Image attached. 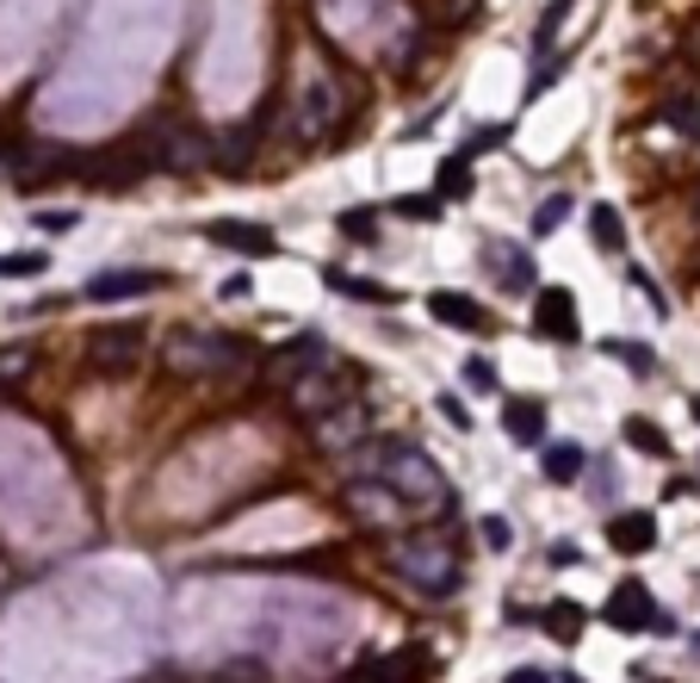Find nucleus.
<instances>
[{
    "label": "nucleus",
    "mask_w": 700,
    "mask_h": 683,
    "mask_svg": "<svg viewBox=\"0 0 700 683\" xmlns=\"http://www.w3.org/2000/svg\"><path fill=\"white\" fill-rule=\"evenodd\" d=\"M335 224H342V237H359V242H373V230H378L373 211H342Z\"/></svg>",
    "instance_id": "nucleus-35"
},
{
    "label": "nucleus",
    "mask_w": 700,
    "mask_h": 683,
    "mask_svg": "<svg viewBox=\"0 0 700 683\" xmlns=\"http://www.w3.org/2000/svg\"><path fill=\"white\" fill-rule=\"evenodd\" d=\"M342 509H347V522H354V528H373V535H397V528L416 522V509L390 491L378 473L373 478H354V485L342 491Z\"/></svg>",
    "instance_id": "nucleus-5"
},
{
    "label": "nucleus",
    "mask_w": 700,
    "mask_h": 683,
    "mask_svg": "<svg viewBox=\"0 0 700 683\" xmlns=\"http://www.w3.org/2000/svg\"><path fill=\"white\" fill-rule=\"evenodd\" d=\"M435 677V659L421 646H404V652H366L342 683H428Z\"/></svg>",
    "instance_id": "nucleus-10"
},
{
    "label": "nucleus",
    "mask_w": 700,
    "mask_h": 683,
    "mask_svg": "<svg viewBox=\"0 0 700 683\" xmlns=\"http://www.w3.org/2000/svg\"><path fill=\"white\" fill-rule=\"evenodd\" d=\"M335 354H328V342L316 330H304V335H292V342H280L273 349V361H267V380L273 385H292L297 373H311V366H328Z\"/></svg>",
    "instance_id": "nucleus-14"
},
{
    "label": "nucleus",
    "mask_w": 700,
    "mask_h": 683,
    "mask_svg": "<svg viewBox=\"0 0 700 683\" xmlns=\"http://www.w3.org/2000/svg\"><path fill=\"white\" fill-rule=\"evenodd\" d=\"M533 335L540 342H583V318H576V292L571 287H545L533 304Z\"/></svg>",
    "instance_id": "nucleus-13"
},
{
    "label": "nucleus",
    "mask_w": 700,
    "mask_h": 683,
    "mask_svg": "<svg viewBox=\"0 0 700 683\" xmlns=\"http://www.w3.org/2000/svg\"><path fill=\"white\" fill-rule=\"evenodd\" d=\"M540 473H545V485H576L589 473V454L576 442H540Z\"/></svg>",
    "instance_id": "nucleus-22"
},
{
    "label": "nucleus",
    "mask_w": 700,
    "mask_h": 683,
    "mask_svg": "<svg viewBox=\"0 0 700 683\" xmlns=\"http://www.w3.org/2000/svg\"><path fill=\"white\" fill-rule=\"evenodd\" d=\"M38 230H75V211H38Z\"/></svg>",
    "instance_id": "nucleus-38"
},
{
    "label": "nucleus",
    "mask_w": 700,
    "mask_h": 683,
    "mask_svg": "<svg viewBox=\"0 0 700 683\" xmlns=\"http://www.w3.org/2000/svg\"><path fill=\"white\" fill-rule=\"evenodd\" d=\"M156 287H161L156 268H106V273H94V280L81 287V299L118 304V299H143V292H156Z\"/></svg>",
    "instance_id": "nucleus-17"
},
{
    "label": "nucleus",
    "mask_w": 700,
    "mask_h": 683,
    "mask_svg": "<svg viewBox=\"0 0 700 683\" xmlns=\"http://www.w3.org/2000/svg\"><path fill=\"white\" fill-rule=\"evenodd\" d=\"M328 287L347 292V299L359 304H404L397 299V287H385V280H366V273H342V268H328Z\"/></svg>",
    "instance_id": "nucleus-23"
},
{
    "label": "nucleus",
    "mask_w": 700,
    "mask_h": 683,
    "mask_svg": "<svg viewBox=\"0 0 700 683\" xmlns=\"http://www.w3.org/2000/svg\"><path fill=\"white\" fill-rule=\"evenodd\" d=\"M285 397H292V411L304 416V423H316V416H328L335 404H347V380L342 366H311V373H297L292 385H285Z\"/></svg>",
    "instance_id": "nucleus-11"
},
{
    "label": "nucleus",
    "mask_w": 700,
    "mask_h": 683,
    "mask_svg": "<svg viewBox=\"0 0 700 683\" xmlns=\"http://www.w3.org/2000/svg\"><path fill=\"white\" fill-rule=\"evenodd\" d=\"M466 385H478V392H497V366H490V361H466Z\"/></svg>",
    "instance_id": "nucleus-36"
},
{
    "label": "nucleus",
    "mask_w": 700,
    "mask_h": 683,
    "mask_svg": "<svg viewBox=\"0 0 700 683\" xmlns=\"http://www.w3.org/2000/svg\"><path fill=\"white\" fill-rule=\"evenodd\" d=\"M143 175H149V162H143L137 149H100L94 162H81V180H87V187H106V193L137 187Z\"/></svg>",
    "instance_id": "nucleus-15"
},
{
    "label": "nucleus",
    "mask_w": 700,
    "mask_h": 683,
    "mask_svg": "<svg viewBox=\"0 0 700 683\" xmlns=\"http://www.w3.org/2000/svg\"><path fill=\"white\" fill-rule=\"evenodd\" d=\"M614 491H620V473L602 460V473H595V497H614Z\"/></svg>",
    "instance_id": "nucleus-39"
},
{
    "label": "nucleus",
    "mask_w": 700,
    "mask_h": 683,
    "mask_svg": "<svg viewBox=\"0 0 700 683\" xmlns=\"http://www.w3.org/2000/svg\"><path fill=\"white\" fill-rule=\"evenodd\" d=\"M502 435L521 447H540L545 442V404L540 397H502Z\"/></svg>",
    "instance_id": "nucleus-21"
},
{
    "label": "nucleus",
    "mask_w": 700,
    "mask_h": 683,
    "mask_svg": "<svg viewBox=\"0 0 700 683\" xmlns=\"http://www.w3.org/2000/svg\"><path fill=\"white\" fill-rule=\"evenodd\" d=\"M694 652H700V634H694Z\"/></svg>",
    "instance_id": "nucleus-44"
},
{
    "label": "nucleus",
    "mask_w": 700,
    "mask_h": 683,
    "mask_svg": "<svg viewBox=\"0 0 700 683\" xmlns=\"http://www.w3.org/2000/svg\"><path fill=\"white\" fill-rule=\"evenodd\" d=\"M483 268H490V280H497L502 292H533V255L514 249V242H490V249H483Z\"/></svg>",
    "instance_id": "nucleus-20"
},
{
    "label": "nucleus",
    "mask_w": 700,
    "mask_h": 683,
    "mask_svg": "<svg viewBox=\"0 0 700 683\" xmlns=\"http://www.w3.org/2000/svg\"><path fill=\"white\" fill-rule=\"evenodd\" d=\"M688 411H694V423H700V392H694V397H688Z\"/></svg>",
    "instance_id": "nucleus-43"
},
{
    "label": "nucleus",
    "mask_w": 700,
    "mask_h": 683,
    "mask_svg": "<svg viewBox=\"0 0 700 683\" xmlns=\"http://www.w3.org/2000/svg\"><path fill=\"white\" fill-rule=\"evenodd\" d=\"M602 354H614V361H620L626 373H638V380H645V373H657V354L645 349V342H626V335H607Z\"/></svg>",
    "instance_id": "nucleus-29"
},
{
    "label": "nucleus",
    "mask_w": 700,
    "mask_h": 683,
    "mask_svg": "<svg viewBox=\"0 0 700 683\" xmlns=\"http://www.w3.org/2000/svg\"><path fill=\"white\" fill-rule=\"evenodd\" d=\"M694 218H700V206H694Z\"/></svg>",
    "instance_id": "nucleus-45"
},
{
    "label": "nucleus",
    "mask_w": 700,
    "mask_h": 683,
    "mask_svg": "<svg viewBox=\"0 0 700 683\" xmlns=\"http://www.w3.org/2000/svg\"><path fill=\"white\" fill-rule=\"evenodd\" d=\"M311 435H316V447H328V454H335V447L366 442V404H354V397L335 404L328 416H316V423H311Z\"/></svg>",
    "instance_id": "nucleus-19"
},
{
    "label": "nucleus",
    "mask_w": 700,
    "mask_h": 683,
    "mask_svg": "<svg viewBox=\"0 0 700 683\" xmlns=\"http://www.w3.org/2000/svg\"><path fill=\"white\" fill-rule=\"evenodd\" d=\"M589 237H595V249L602 255H626V218H620V206H589Z\"/></svg>",
    "instance_id": "nucleus-24"
},
{
    "label": "nucleus",
    "mask_w": 700,
    "mask_h": 683,
    "mask_svg": "<svg viewBox=\"0 0 700 683\" xmlns=\"http://www.w3.org/2000/svg\"><path fill=\"white\" fill-rule=\"evenodd\" d=\"M390 572L404 578V584H416L421 597H452L459 590V547H452L447 528H404L397 535V547H390Z\"/></svg>",
    "instance_id": "nucleus-1"
},
{
    "label": "nucleus",
    "mask_w": 700,
    "mask_h": 683,
    "mask_svg": "<svg viewBox=\"0 0 700 683\" xmlns=\"http://www.w3.org/2000/svg\"><path fill=\"white\" fill-rule=\"evenodd\" d=\"M428 318H435L440 330H459V335H490L497 330V311H490V304H478L471 292H452V287L428 292Z\"/></svg>",
    "instance_id": "nucleus-12"
},
{
    "label": "nucleus",
    "mask_w": 700,
    "mask_h": 683,
    "mask_svg": "<svg viewBox=\"0 0 700 683\" xmlns=\"http://www.w3.org/2000/svg\"><path fill=\"white\" fill-rule=\"evenodd\" d=\"M571 193H552V199H540L533 206V237H552V230H564V218H571Z\"/></svg>",
    "instance_id": "nucleus-30"
},
{
    "label": "nucleus",
    "mask_w": 700,
    "mask_h": 683,
    "mask_svg": "<svg viewBox=\"0 0 700 683\" xmlns=\"http://www.w3.org/2000/svg\"><path fill=\"white\" fill-rule=\"evenodd\" d=\"M342 87H335V75H311L304 81V94H297V112H292V144H323V137H335V125H342Z\"/></svg>",
    "instance_id": "nucleus-7"
},
{
    "label": "nucleus",
    "mask_w": 700,
    "mask_h": 683,
    "mask_svg": "<svg viewBox=\"0 0 700 683\" xmlns=\"http://www.w3.org/2000/svg\"><path fill=\"white\" fill-rule=\"evenodd\" d=\"M478 540L490 547V553H509V547H514V528H509V516H483V522H478Z\"/></svg>",
    "instance_id": "nucleus-32"
},
{
    "label": "nucleus",
    "mask_w": 700,
    "mask_h": 683,
    "mask_svg": "<svg viewBox=\"0 0 700 683\" xmlns=\"http://www.w3.org/2000/svg\"><path fill=\"white\" fill-rule=\"evenodd\" d=\"M211 131L187 125V118H156L149 125V168H161V175H199L205 162H211Z\"/></svg>",
    "instance_id": "nucleus-4"
},
{
    "label": "nucleus",
    "mask_w": 700,
    "mask_h": 683,
    "mask_svg": "<svg viewBox=\"0 0 700 683\" xmlns=\"http://www.w3.org/2000/svg\"><path fill=\"white\" fill-rule=\"evenodd\" d=\"M664 118H669V125H682V131H700V118L688 112V100H669V106H664Z\"/></svg>",
    "instance_id": "nucleus-37"
},
{
    "label": "nucleus",
    "mask_w": 700,
    "mask_h": 683,
    "mask_svg": "<svg viewBox=\"0 0 700 683\" xmlns=\"http://www.w3.org/2000/svg\"><path fill=\"white\" fill-rule=\"evenodd\" d=\"M378 478H385V485L404 497L416 516H447V509H459V491H452L447 473H440L416 442H390L385 460H378Z\"/></svg>",
    "instance_id": "nucleus-3"
},
{
    "label": "nucleus",
    "mask_w": 700,
    "mask_h": 683,
    "mask_svg": "<svg viewBox=\"0 0 700 683\" xmlns=\"http://www.w3.org/2000/svg\"><path fill=\"white\" fill-rule=\"evenodd\" d=\"M390 211L409 218V224H435L440 218V199H435V193H404V199H390Z\"/></svg>",
    "instance_id": "nucleus-31"
},
{
    "label": "nucleus",
    "mask_w": 700,
    "mask_h": 683,
    "mask_svg": "<svg viewBox=\"0 0 700 683\" xmlns=\"http://www.w3.org/2000/svg\"><path fill=\"white\" fill-rule=\"evenodd\" d=\"M32 273H44V255H0V280H32Z\"/></svg>",
    "instance_id": "nucleus-33"
},
{
    "label": "nucleus",
    "mask_w": 700,
    "mask_h": 683,
    "mask_svg": "<svg viewBox=\"0 0 700 683\" xmlns=\"http://www.w3.org/2000/svg\"><path fill=\"white\" fill-rule=\"evenodd\" d=\"M249 361V342L230 330H199V323H174L161 335V366L180 380H223Z\"/></svg>",
    "instance_id": "nucleus-2"
},
{
    "label": "nucleus",
    "mask_w": 700,
    "mask_h": 683,
    "mask_svg": "<svg viewBox=\"0 0 700 683\" xmlns=\"http://www.w3.org/2000/svg\"><path fill=\"white\" fill-rule=\"evenodd\" d=\"M205 242H218V249H236V255H280V237L267 230V224H249V218H211L205 224Z\"/></svg>",
    "instance_id": "nucleus-16"
},
{
    "label": "nucleus",
    "mask_w": 700,
    "mask_h": 683,
    "mask_svg": "<svg viewBox=\"0 0 700 683\" xmlns=\"http://www.w3.org/2000/svg\"><path fill=\"white\" fill-rule=\"evenodd\" d=\"M540 628L571 646V640L583 634V603H576V597H552V609H540Z\"/></svg>",
    "instance_id": "nucleus-26"
},
{
    "label": "nucleus",
    "mask_w": 700,
    "mask_h": 683,
    "mask_svg": "<svg viewBox=\"0 0 700 683\" xmlns=\"http://www.w3.org/2000/svg\"><path fill=\"white\" fill-rule=\"evenodd\" d=\"M620 435H626V447H638V454H651V460H669V435L657 430L651 416H626Z\"/></svg>",
    "instance_id": "nucleus-27"
},
{
    "label": "nucleus",
    "mask_w": 700,
    "mask_h": 683,
    "mask_svg": "<svg viewBox=\"0 0 700 683\" xmlns=\"http://www.w3.org/2000/svg\"><path fill=\"white\" fill-rule=\"evenodd\" d=\"M32 373H38V349L32 342H7V349H0V397L19 392Z\"/></svg>",
    "instance_id": "nucleus-25"
},
{
    "label": "nucleus",
    "mask_w": 700,
    "mask_h": 683,
    "mask_svg": "<svg viewBox=\"0 0 700 683\" xmlns=\"http://www.w3.org/2000/svg\"><path fill=\"white\" fill-rule=\"evenodd\" d=\"M545 559H552V566H576V559H583V547H576V540H558Z\"/></svg>",
    "instance_id": "nucleus-40"
},
{
    "label": "nucleus",
    "mask_w": 700,
    "mask_h": 683,
    "mask_svg": "<svg viewBox=\"0 0 700 683\" xmlns=\"http://www.w3.org/2000/svg\"><path fill=\"white\" fill-rule=\"evenodd\" d=\"M607 547L626 553V559L651 553L657 547V516L651 509H614V516H607Z\"/></svg>",
    "instance_id": "nucleus-18"
},
{
    "label": "nucleus",
    "mask_w": 700,
    "mask_h": 683,
    "mask_svg": "<svg viewBox=\"0 0 700 683\" xmlns=\"http://www.w3.org/2000/svg\"><path fill=\"white\" fill-rule=\"evenodd\" d=\"M249 287H254L249 273H230V280H223V299H249Z\"/></svg>",
    "instance_id": "nucleus-42"
},
{
    "label": "nucleus",
    "mask_w": 700,
    "mask_h": 683,
    "mask_svg": "<svg viewBox=\"0 0 700 683\" xmlns=\"http://www.w3.org/2000/svg\"><path fill=\"white\" fill-rule=\"evenodd\" d=\"M143 354H149V330H143V323H100V330L87 335V361H94V373H106V380L137 373Z\"/></svg>",
    "instance_id": "nucleus-6"
},
{
    "label": "nucleus",
    "mask_w": 700,
    "mask_h": 683,
    "mask_svg": "<svg viewBox=\"0 0 700 683\" xmlns=\"http://www.w3.org/2000/svg\"><path fill=\"white\" fill-rule=\"evenodd\" d=\"M502 683H552V671H540V665H521V671H509Z\"/></svg>",
    "instance_id": "nucleus-41"
},
{
    "label": "nucleus",
    "mask_w": 700,
    "mask_h": 683,
    "mask_svg": "<svg viewBox=\"0 0 700 683\" xmlns=\"http://www.w3.org/2000/svg\"><path fill=\"white\" fill-rule=\"evenodd\" d=\"M435 187H440V199H471V156L466 149H452V156L440 162Z\"/></svg>",
    "instance_id": "nucleus-28"
},
{
    "label": "nucleus",
    "mask_w": 700,
    "mask_h": 683,
    "mask_svg": "<svg viewBox=\"0 0 700 683\" xmlns=\"http://www.w3.org/2000/svg\"><path fill=\"white\" fill-rule=\"evenodd\" d=\"M602 621H607V628H620V634H676V621L657 609V597L638 584V578H620V584H614Z\"/></svg>",
    "instance_id": "nucleus-8"
},
{
    "label": "nucleus",
    "mask_w": 700,
    "mask_h": 683,
    "mask_svg": "<svg viewBox=\"0 0 700 683\" xmlns=\"http://www.w3.org/2000/svg\"><path fill=\"white\" fill-rule=\"evenodd\" d=\"M435 411H440V423H452V430H459V435L471 430V411H466V404H459V397H452V392H440V397H435Z\"/></svg>",
    "instance_id": "nucleus-34"
},
{
    "label": "nucleus",
    "mask_w": 700,
    "mask_h": 683,
    "mask_svg": "<svg viewBox=\"0 0 700 683\" xmlns=\"http://www.w3.org/2000/svg\"><path fill=\"white\" fill-rule=\"evenodd\" d=\"M13 187L19 193H44L50 180H69V175H81V149L75 144H32V149H19L13 156Z\"/></svg>",
    "instance_id": "nucleus-9"
}]
</instances>
